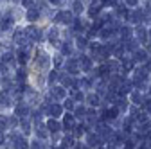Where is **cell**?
Returning a JSON list of instances; mask_svg holds the SVG:
<instances>
[{"label": "cell", "instance_id": "ffe728a7", "mask_svg": "<svg viewBox=\"0 0 151 149\" xmlns=\"http://www.w3.org/2000/svg\"><path fill=\"white\" fill-rule=\"evenodd\" d=\"M45 128H47V131H49V135H56L61 129V122H58L56 119H49L47 122H45Z\"/></svg>", "mask_w": 151, "mask_h": 149}, {"label": "cell", "instance_id": "cb8c5ba5", "mask_svg": "<svg viewBox=\"0 0 151 149\" xmlns=\"http://www.w3.org/2000/svg\"><path fill=\"white\" fill-rule=\"evenodd\" d=\"M16 59H18V63L24 67V65L29 61V52H27V49H24V47H22L20 50H18V52H16Z\"/></svg>", "mask_w": 151, "mask_h": 149}, {"label": "cell", "instance_id": "52a82bcc", "mask_svg": "<svg viewBox=\"0 0 151 149\" xmlns=\"http://www.w3.org/2000/svg\"><path fill=\"white\" fill-rule=\"evenodd\" d=\"M45 113L50 115L52 119H60V117L63 115V106H61L60 102H47Z\"/></svg>", "mask_w": 151, "mask_h": 149}, {"label": "cell", "instance_id": "4fadbf2b", "mask_svg": "<svg viewBox=\"0 0 151 149\" xmlns=\"http://www.w3.org/2000/svg\"><path fill=\"white\" fill-rule=\"evenodd\" d=\"M13 25H14V18L11 16V13H6L4 16H0V31H2V32L11 31Z\"/></svg>", "mask_w": 151, "mask_h": 149}, {"label": "cell", "instance_id": "277c9868", "mask_svg": "<svg viewBox=\"0 0 151 149\" xmlns=\"http://www.w3.org/2000/svg\"><path fill=\"white\" fill-rule=\"evenodd\" d=\"M63 68H65L67 74H70V76H74V77L81 72V70H79L78 58H74V56H70V58H67V61H63Z\"/></svg>", "mask_w": 151, "mask_h": 149}, {"label": "cell", "instance_id": "d4e9b609", "mask_svg": "<svg viewBox=\"0 0 151 149\" xmlns=\"http://www.w3.org/2000/svg\"><path fill=\"white\" fill-rule=\"evenodd\" d=\"M9 104H11L9 94H7V92H4V90H0V108H7Z\"/></svg>", "mask_w": 151, "mask_h": 149}, {"label": "cell", "instance_id": "3957f363", "mask_svg": "<svg viewBox=\"0 0 151 149\" xmlns=\"http://www.w3.org/2000/svg\"><path fill=\"white\" fill-rule=\"evenodd\" d=\"M78 63H79V70H81V72L90 74V72L93 70V63H96V61H93L86 52H81V56L78 58Z\"/></svg>", "mask_w": 151, "mask_h": 149}, {"label": "cell", "instance_id": "7a4b0ae2", "mask_svg": "<svg viewBox=\"0 0 151 149\" xmlns=\"http://www.w3.org/2000/svg\"><path fill=\"white\" fill-rule=\"evenodd\" d=\"M34 61H36V68H42V70H45V68H49L50 67V56L45 52V50H42V49H38L36 50V56H34Z\"/></svg>", "mask_w": 151, "mask_h": 149}, {"label": "cell", "instance_id": "ac0fdd59", "mask_svg": "<svg viewBox=\"0 0 151 149\" xmlns=\"http://www.w3.org/2000/svg\"><path fill=\"white\" fill-rule=\"evenodd\" d=\"M128 97L131 99V101H129L131 104H135V106H140L146 95L142 94V92H140V90H135V88H133V90H131V92H129V94H128Z\"/></svg>", "mask_w": 151, "mask_h": 149}, {"label": "cell", "instance_id": "6da1fadb", "mask_svg": "<svg viewBox=\"0 0 151 149\" xmlns=\"http://www.w3.org/2000/svg\"><path fill=\"white\" fill-rule=\"evenodd\" d=\"M72 20H74V13L70 9H60L52 16V22L56 25H63V27H68L72 24Z\"/></svg>", "mask_w": 151, "mask_h": 149}, {"label": "cell", "instance_id": "4316f807", "mask_svg": "<svg viewBox=\"0 0 151 149\" xmlns=\"http://www.w3.org/2000/svg\"><path fill=\"white\" fill-rule=\"evenodd\" d=\"M58 79H60V72H58V70H50V72H49V77H47L49 85L52 86V85H54L56 81H58Z\"/></svg>", "mask_w": 151, "mask_h": 149}, {"label": "cell", "instance_id": "e0dca14e", "mask_svg": "<svg viewBox=\"0 0 151 149\" xmlns=\"http://www.w3.org/2000/svg\"><path fill=\"white\" fill-rule=\"evenodd\" d=\"M13 42L16 43V45H20V47H24V45H27V34H25V31L24 29H16L14 32H13Z\"/></svg>", "mask_w": 151, "mask_h": 149}, {"label": "cell", "instance_id": "9c48e42d", "mask_svg": "<svg viewBox=\"0 0 151 149\" xmlns=\"http://www.w3.org/2000/svg\"><path fill=\"white\" fill-rule=\"evenodd\" d=\"M76 117L72 115V111H67V113L63 115V122H61V129H65L67 133H72V129L76 128Z\"/></svg>", "mask_w": 151, "mask_h": 149}, {"label": "cell", "instance_id": "d6a6232c", "mask_svg": "<svg viewBox=\"0 0 151 149\" xmlns=\"http://www.w3.org/2000/svg\"><path fill=\"white\" fill-rule=\"evenodd\" d=\"M29 149H45V144H43L40 138H36V140L29 145Z\"/></svg>", "mask_w": 151, "mask_h": 149}, {"label": "cell", "instance_id": "2e32d148", "mask_svg": "<svg viewBox=\"0 0 151 149\" xmlns=\"http://www.w3.org/2000/svg\"><path fill=\"white\" fill-rule=\"evenodd\" d=\"M101 95L99 94H96V92H90V94H86V97H85V102L88 104V108H97V106H101Z\"/></svg>", "mask_w": 151, "mask_h": 149}, {"label": "cell", "instance_id": "5bb4252c", "mask_svg": "<svg viewBox=\"0 0 151 149\" xmlns=\"http://www.w3.org/2000/svg\"><path fill=\"white\" fill-rule=\"evenodd\" d=\"M61 45H60V52H61V56H67V58H70V56H74L76 52V47H74V43H72V40H67V42H60Z\"/></svg>", "mask_w": 151, "mask_h": 149}, {"label": "cell", "instance_id": "83f0119b", "mask_svg": "<svg viewBox=\"0 0 151 149\" xmlns=\"http://www.w3.org/2000/svg\"><path fill=\"white\" fill-rule=\"evenodd\" d=\"M63 101H65V102L61 104V106H63V110H67V111H72V110H74V106H76L74 99H67V97H65Z\"/></svg>", "mask_w": 151, "mask_h": 149}, {"label": "cell", "instance_id": "836d02e7", "mask_svg": "<svg viewBox=\"0 0 151 149\" xmlns=\"http://www.w3.org/2000/svg\"><path fill=\"white\" fill-rule=\"evenodd\" d=\"M4 129H7V117L0 115V131L4 133Z\"/></svg>", "mask_w": 151, "mask_h": 149}, {"label": "cell", "instance_id": "4dcf8cb0", "mask_svg": "<svg viewBox=\"0 0 151 149\" xmlns=\"http://www.w3.org/2000/svg\"><path fill=\"white\" fill-rule=\"evenodd\" d=\"M13 58H14L13 52H4V54H2V59H0V61H2L4 65H7V63H11V61H13Z\"/></svg>", "mask_w": 151, "mask_h": 149}, {"label": "cell", "instance_id": "f1b7e54d", "mask_svg": "<svg viewBox=\"0 0 151 149\" xmlns=\"http://www.w3.org/2000/svg\"><path fill=\"white\" fill-rule=\"evenodd\" d=\"M20 128H22V133H24V135H29V133H31V124H29V120H27V119H25V120L22 119Z\"/></svg>", "mask_w": 151, "mask_h": 149}, {"label": "cell", "instance_id": "d6986e66", "mask_svg": "<svg viewBox=\"0 0 151 149\" xmlns=\"http://www.w3.org/2000/svg\"><path fill=\"white\" fill-rule=\"evenodd\" d=\"M40 16H42V11H40V7H29L27 9V14H25V18H27V22H31V24H36L38 20H40Z\"/></svg>", "mask_w": 151, "mask_h": 149}, {"label": "cell", "instance_id": "f546056e", "mask_svg": "<svg viewBox=\"0 0 151 149\" xmlns=\"http://www.w3.org/2000/svg\"><path fill=\"white\" fill-rule=\"evenodd\" d=\"M122 4L126 7H129V9H135V7L140 6V0H122Z\"/></svg>", "mask_w": 151, "mask_h": 149}, {"label": "cell", "instance_id": "ba28073f", "mask_svg": "<svg viewBox=\"0 0 151 149\" xmlns=\"http://www.w3.org/2000/svg\"><path fill=\"white\" fill-rule=\"evenodd\" d=\"M85 144H86L90 149H97L99 145L104 144V140H103L96 131H88V133H86V142H85Z\"/></svg>", "mask_w": 151, "mask_h": 149}, {"label": "cell", "instance_id": "8992f818", "mask_svg": "<svg viewBox=\"0 0 151 149\" xmlns=\"http://www.w3.org/2000/svg\"><path fill=\"white\" fill-rule=\"evenodd\" d=\"M25 31V34H27V40L29 42H32V43H36V42H40L42 38H43V31L40 29V27H36V25H29V27H25L24 29Z\"/></svg>", "mask_w": 151, "mask_h": 149}, {"label": "cell", "instance_id": "8d00e7d4", "mask_svg": "<svg viewBox=\"0 0 151 149\" xmlns=\"http://www.w3.org/2000/svg\"><path fill=\"white\" fill-rule=\"evenodd\" d=\"M61 58H63L61 54H60V56H56V58H54V65H56V67H60V65H63V59H61Z\"/></svg>", "mask_w": 151, "mask_h": 149}, {"label": "cell", "instance_id": "f35d334b", "mask_svg": "<svg viewBox=\"0 0 151 149\" xmlns=\"http://www.w3.org/2000/svg\"><path fill=\"white\" fill-rule=\"evenodd\" d=\"M4 142H6V138H4V133L0 131V144H4Z\"/></svg>", "mask_w": 151, "mask_h": 149}, {"label": "cell", "instance_id": "ab89813d", "mask_svg": "<svg viewBox=\"0 0 151 149\" xmlns=\"http://www.w3.org/2000/svg\"><path fill=\"white\" fill-rule=\"evenodd\" d=\"M52 149H61V147H60V145H56V147H52Z\"/></svg>", "mask_w": 151, "mask_h": 149}, {"label": "cell", "instance_id": "44dd1931", "mask_svg": "<svg viewBox=\"0 0 151 149\" xmlns=\"http://www.w3.org/2000/svg\"><path fill=\"white\" fill-rule=\"evenodd\" d=\"M14 115L18 117V119H27V115H29V106L27 104H16V108H14Z\"/></svg>", "mask_w": 151, "mask_h": 149}, {"label": "cell", "instance_id": "7402d4cb", "mask_svg": "<svg viewBox=\"0 0 151 149\" xmlns=\"http://www.w3.org/2000/svg\"><path fill=\"white\" fill-rule=\"evenodd\" d=\"M86 110H88V108H86L85 104H78V106H74L72 115H74L76 119H81V120H83V119H85V115H86Z\"/></svg>", "mask_w": 151, "mask_h": 149}, {"label": "cell", "instance_id": "30bf717a", "mask_svg": "<svg viewBox=\"0 0 151 149\" xmlns=\"http://www.w3.org/2000/svg\"><path fill=\"white\" fill-rule=\"evenodd\" d=\"M70 11L74 16H83L86 11V2L85 0H70Z\"/></svg>", "mask_w": 151, "mask_h": 149}, {"label": "cell", "instance_id": "e575fe53", "mask_svg": "<svg viewBox=\"0 0 151 149\" xmlns=\"http://www.w3.org/2000/svg\"><path fill=\"white\" fill-rule=\"evenodd\" d=\"M49 6H56V7H61L65 4V0H47Z\"/></svg>", "mask_w": 151, "mask_h": 149}, {"label": "cell", "instance_id": "74e56055", "mask_svg": "<svg viewBox=\"0 0 151 149\" xmlns=\"http://www.w3.org/2000/svg\"><path fill=\"white\" fill-rule=\"evenodd\" d=\"M4 72H6V65L0 61V76H4Z\"/></svg>", "mask_w": 151, "mask_h": 149}, {"label": "cell", "instance_id": "9a60e30c", "mask_svg": "<svg viewBox=\"0 0 151 149\" xmlns=\"http://www.w3.org/2000/svg\"><path fill=\"white\" fill-rule=\"evenodd\" d=\"M47 40H49L50 45H60V42H61V32H60V29L58 27H50L49 32H47Z\"/></svg>", "mask_w": 151, "mask_h": 149}, {"label": "cell", "instance_id": "d590c367", "mask_svg": "<svg viewBox=\"0 0 151 149\" xmlns=\"http://www.w3.org/2000/svg\"><path fill=\"white\" fill-rule=\"evenodd\" d=\"M20 2H22V6L27 7V9H29V7H34V0H20Z\"/></svg>", "mask_w": 151, "mask_h": 149}, {"label": "cell", "instance_id": "603a6c76", "mask_svg": "<svg viewBox=\"0 0 151 149\" xmlns=\"http://www.w3.org/2000/svg\"><path fill=\"white\" fill-rule=\"evenodd\" d=\"M58 81L61 83V86L70 88V86H72V81H74V76H70V74L63 72V74H60V79H58Z\"/></svg>", "mask_w": 151, "mask_h": 149}, {"label": "cell", "instance_id": "5b68a950", "mask_svg": "<svg viewBox=\"0 0 151 149\" xmlns=\"http://www.w3.org/2000/svg\"><path fill=\"white\" fill-rule=\"evenodd\" d=\"M133 38L140 43V47L146 45V42H147V27H146L144 24L133 25Z\"/></svg>", "mask_w": 151, "mask_h": 149}, {"label": "cell", "instance_id": "7c38bea8", "mask_svg": "<svg viewBox=\"0 0 151 149\" xmlns=\"http://www.w3.org/2000/svg\"><path fill=\"white\" fill-rule=\"evenodd\" d=\"M88 43H90V40L86 38L85 34H76V36H74V47H76V50L86 52V49H88Z\"/></svg>", "mask_w": 151, "mask_h": 149}, {"label": "cell", "instance_id": "484cf974", "mask_svg": "<svg viewBox=\"0 0 151 149\" xmlns=\"http://www.w3.org/2000/svg\"><path fill=\"white\" fill-rule=\"evenodd\" d=\"M72 95H74V101L76 102H85V97H86V94H85V92H81V90H74L72 92Z\"/></svg>", "mask_w": 151, "mask_h": 149}, {"label": "cell", "instance_id": "1f68e13d", "mask_svg": "<svg viewBox=\"0 0 151 149\" xmlns=\"http://www.w3.org/2000/svg\"><path fill=\"white\" fill-rule=\"evenodd\" d=\"M25 77H27V72H25V68H18V70H16V81H20V83H22Z\"/></svg>", "mask_w": 151, "mask_h": 149}, {"label": "cell", "instance_id": "8fae6325", "mask_svg": "<svg viewBox=\"0 0 151 149\" xmlns=\"http://www.w3.org/2000/svg\"><path fill=\"white\" fill-rule=\"evenodd\" d=\"M147 58H149V52H147L144 47H139L135 52H131V59L135 61V65H137V63L144 65V63L147 61Z\"/></svg>", "mask_w": 151, "mask_h": 149}]
</instances>
